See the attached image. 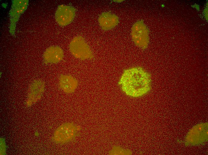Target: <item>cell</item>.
I'll return each mask as SVG.
<instances>
[{
    "mask_svg": "<svg viewBox=\"0 0 208 155\" xmlns=\"http://www.w3.org/2000/svg\"><path fill=\"white\" fill-rule=\"evenodd\" d=\"M28 3V0L13 1L9 13L10 19L9 32L12 35H15L17 22L21 15L27 9Z\"/></svg>",
    "mask_w": 208,
    "mask_h": 155,
    "instance_id": "5b68a950",
    "label": "cell"
},
{
    "mask_svg": "<svg viewBox=\"0 0 208 155\" xmlns=\"http://www.w3.org/2000/svg\"><path fill=\"white\" fill-rule=\"evenodd\" d=\"M69 49L71 54L79 59H91L94 57L90 46L80 36H76L72 40L69 45Z\"/></svg>",
    "mask_w": 208,
    "mask_h": 155,
    "instance_id": "3957f363",
    "label": "cell"
},
{
    "mask_svg": "<svg viewBox=\"0 0 208 155\" xmlns=\"http://www.w3.org/2000/svg\"><path fill=\"white\" fill-rule=\"evenodd\" d=\"M62 49L57 46H52L48 48L43 55L45 63H57L61 61L64 57Z\"/></svg>",
    "mask_w": 208,
    "mask_h": 155,
    "instance_id": "ba28073f",
    "label": "cell"
},
{
    "mask_svg": "<svg viewBox=\"0 0 208 155\" xmlns=\"http://www.w3.org/2000/svg\"><path fill=\"white\" fill-rule=\"evenodd\" d=\"M204 125L197 126L192 130L188 135V140L189 142L195 144L202 142L207 139V131Z\"/></svg>",
    "mask_w": 208,
    "mask_h": 155,
    "instance_id": "30bf717a",
    "label": "cell"
},
{
    "mask_svg": "<svg viewBox=\"0 0 208 155\" xmlns=\"http://www.w3.org/2000/svg\"><path fill=\"white\" fill-rule=\"evenodd\" d=\"M149 30L143 21L140 20L133 25L131 36L134 43L141 48H146L149 42Z\"/></svg>",
    "mask_w": 208,
    "mask_h": 155,
    "instance_id": "277c9868",
    "label": "cell"
},
{
    "mask_svg": "<svg viewBox=\"0 0 208 155\" xmlns=\"http://www.w3.org/2000/svg\"><path fill=\"white\" fill-rule=\"evenodd\" d=\"M98 21L101 28L105 30L112 29L117 26L119 22L117 16L108 12H104L101 14L99 17Z\"/></svg>",
    "mask_w": 208,
    "mask_h": 155,
    "instance_id": "9c48e42d",
    "label": "cell"
},
{
    "mask_svg": "<svg viewBox=\"0 0 208 155\" xmlns=\"http://www.w3.org/2000/svg\"><path fill=\"white\" fill-rule=\"evenodd\" d=\"M109 154L111 155L128 154H129L130 152L129 151H128L127 150L123 149L120 147L114 146L110 151Z\"/></svg>",
    "mask_w": 208,
    "mask_h": 155,
    "instance_id": "7c38bea8",
    "label": "cell"
},
{
    "mask_svg": "<svg viewBox=\"0 0 208 155\" xmlns=\"http://www.w3.org/2000/svg\"><path fill=\"white\" fill-rule=\"evenodd\" d=\"M30 91L27 102L32 103L40 97L44 89V84L39 80L34 81L32 84Z\"/></svg>",
    "mask_w": 208,
    "mask_h": 155,
    "instance_id": "8fae6325",
    "label": "cell"
},
{
    "mask_svg": "<svg viewBox=\"0 0 208 155\" xmlns=\"http://www.w3.org/2000/svg\"><path fill=\"white\" fill-rule=\"evenodd\" d=\"M59 85L60 89L68 94L74 92L78 85L77 79L69 75H62L59 78Z\"/></svg>",
    "mask_w": 208,
    "mask_h": 155,
    "instance_id": "52a82bcc",
    "label": "cell"
},
{
    "mask_svg": "<svg viewBox=\"0 0 208 155\" xmlns=\"http://www.w3.org/2000/svg\"><path fill=\"white\" fill-rule=\"evenodd\" d=\"M80 127L74 123H64L55 131L52 139L56 144H62L74 140L78 136Z\"/></svg>",
    "mask_w": 208,
    "mask_h": 155,
    "instance_id": "7a4b0ae2",
    "label": "cell"
},
{
    "mask_svg": "<svg viewBox=\"0 0 208 155\" xmlns=\"http://www.w3.org/2000/svg\"><path fill=\"white\" fill-rule=\"evenodd\" d=\"M150 75L140 67L125 70L119 82L122 91L133 97L146 94L150 89Z\"/></svg>",
    "mask_w": 208,
    "mask_h": 155,
    "instance_id": "6da1fadb",
    "label": "cell"
},
{
    "mask_svg": "<svg viewBox=\"0 0 208 155\" xmlns=\"http://www.w3.org/2000/svg\"><path fill=\"white\" fill-rule=\"evenodd\" d=\"M76 10L73 7L67 5H59L55 13V18L58 24L65 26L70 24L74 20Z\"/></svg>",
    "mask_w": 208,
    "mask_h": 155,
    "instance_id": "8992f818",
    "label": "cell"
}]
</instances>
